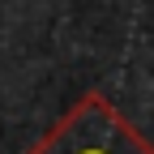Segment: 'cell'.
I'll list each match as a JSON object with an SVG mask.
<instances>
[{
	"label": "cell",
	"mask_w": 154,
	"mask_h": 154,
	"mask_svg": "<svg viewBox=\"0 0 154 154\" xmlns=\"http://www.w3.org/2000/svg\"><path fill=\"white\" fill-rule=\"evenodd\" d=\"M26 154H154V146L116 111V103H107L99 90H90Z\"/></svg>",
	"instance_id": "6da1fadb"
}]
</instances>
